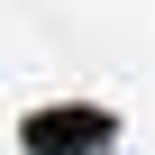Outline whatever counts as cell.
I'll list each match as a JSON object with an SVG mask.
<instances>
[{"mask_svg": "<svg viewBox=\"0 0 155 155\" xmlns=\"http://www.w3.org/2000/svg\"><path fill=\"white\" fill-rule=\"evenodd\" d=\"M18 155H119L110 101H37L18 110Z\"/></svg>", "mask_w": 155, "mask_h": 155, "instance_id": "1", "label": "cell"}]
</instances>
